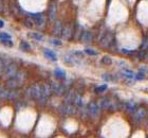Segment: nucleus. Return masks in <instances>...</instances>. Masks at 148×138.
Returning a JSON list of instances; mask_svg holds the SVG:
<instances>
[{
  "label": "nucleus",
  "instance_id": "obj_1",
  "mask_svg": "<svg viewBox=\"0 0 148 138\" xmlns=\"http://www.w3.org/2000/svg\"><path fill=\"white\" fill-rule=\"evenodd\" d=\"M99 108L101 110H114L119 107V104H117V101L113 100L110 97H107V96H104L99 99V102H97Z\"/></svg>",
  "mask_w": 148,
  "mask_h": 138
},
{
  "label": "nucleus",
  "instance_id": "obj_2",
  "mask_svg": "<svg viewBox=\"0 0 148 138\" xmlns=\"http://www.w3.org/2000/svg\"><path fill=\"white\" fill-rule=\"evenodd\" d=\"M18 65L14 63V62H10L9 64L5 65L4 67V70L2 72V77L8 80V79H11V78H14L16 76V74L18 72Z\"/></svg>",
  "mask_w": 148,
  "mask_h": 138
},
{
  "label": "nucleus",
  "instance_id": "obj_3",
  "mask_svg": "<svg viewBox=\"0 0 148 138\" xmlns=\"http://www.w3.org/2000/svg\"><path fill=\"white\" fill-rule=\"evenodd\" d=\"M115 43L114 40V34L111 31H106L99 38V45L103 48H110L113 44Z\"/></svg>",
  "mask_w": 148,
  "mask_h": 138
},
{
  "label": "nucleus",
  "instance_id": "obj_4",
  "mask_svg": "<svg viewBox=\"0 0 148 138\" xmlns=\"http://www.w3.org/2000/svg\"><path fill=\"white\" fill-rule=\"evenodd\" d=\"M29 17L33 20L34 25L39 29H42V28L46 27L47 24V18L45 14L42 13H29Z\"/></svg>",
  "mask_w": 148,
  "mask_h": 138
},
{
  "label": "nucleus",
  "instance_id": "obj_5",
  "mask_svg": "<svg viewBox=\"0 0 148 138\" xmlns=\"http://www.w3.org/2000/svg\"><path fill=\"white\" fill-rule=\"evenodd\" d=\"M27 96L29 98L35 99V100H39L41 97V86L39 83L33 84L27 89Z\"/></svg>",
  "mask_w": 148,
  "mask_h": 138
},
{
  "label": "nucleus",
  "instance_id": "obj_6",
  "mask_svg": "<svg viewBox=\"0 0 148 138\" xmlns=\"http://www.w3.org/2000/svg\"><path fill=\"white\" fill-rule=\"evenodd\" d=\"M40 86H41V97L39 99V102L40 104H46L48 98L53 94L52 88L49 83H42V84H40Z\"/></svg>",
  "mask_w": 148,
  "mask_h": 138
},
{
  "label": "nucleus",
  "instance_id": "obj_7",
  "mask_svg": "<svg viewBox=\"0 0 148 138\" xmlns=\"http://www.w3.org/2000/svg\"><path fill=\"white\" fill-rule=\"evenodd\" d=\"M50 86H51V88H52V92L54 95L56 96H59V97H62L66 94L67 92V88H66L65 86L62 85V84H59L58 82H56V81L52 80L50 81Z\"/></svg>",
  "mask_w": 148,
  "mask_h": 138
},
{
  "label": "nucleus",
  "instance_id": "obj_8",
  "mask_svg": "<svg viewBox=\"0 0 148 138\" xmlns=\"http://www.w3.org/2000/svg\"><path fill=\"white\" fill-rule=\"evenodd\" d=\"M59 112L65 115H73L77 112V107L72 103H67L64 102L60 106H59Z\"/></svg>",
  "mask_w": 148,
  "mask_h": 138
},
{
  "label": "nucleus",
  "instance_id": "obj_9",
  "mask_svg": "<svg viewBox=\"0 0 148 138\" xmlns=\"http://www.w3.org/2000/svg\"><path fill=\"white\" fill-rule=\"evenodd\" d=\"M74 35V29H73V26H72L71 22H69L65 27L62 28V35L60 36L64 38L65 40H70L73 37Z\"/></svg>",
  "mask_w": 148,
  "mask_h": 138
},
{
  "label": "nucleus",
  "instance_id": "obj_10",
  "mask_svg": "<svg viewBox=\"0 0 148 138\" xmlns=\"http://www.w3.org/2000/svg\"><path fill=\"white\" fill-rule=\"evenodd\" d=\"M132 115H133V120L136 122H142L143 120H145V118L147 117V110L145 107H140L139 106Z\"/></svg>",
  "mask_w": 148,
  "mask_h": 138
},
{
  "label": "nucleus",
  "instance_id": "obj_11",
  "mask_svg": "<svg viewBox=\"0 0 148 138\" xmlns=\"http://www.w3.org/2000/svg\"><path fill=\"white\" fill-rule=\"evenodd\" d=\"M56 16H57V3L56 1L52 0L49 4V14H48L49 20L51 22H54L56 20Z\"/></svg>",
  "mask_w": 148,
  "mask_h": 138
},
{
  "label": "nucleus",
  "instance_id": "obj_12",
  "mask_svg": "<svg viewBox=\"0 0 148 138\" xmlns=\"http://www.w3.org/2000/svg\"><path fill=\"white\" fill-rule=\"evenodd\" d=\"M99 110L101 108H99L97 102L91 101L87 105V113L89 114L90 116H97L99 114Z\"/></svg>",
  "mask_w": 148,
  "mask_h": 138
},
{
  "label": "nucleus",
  "instance_id": "obj_13",
  "mask_svg": "<svg viewBox=\"0 0 148 138\" xmlns=\"http://www.w3.org/2000/svg\"><path fill=\"white\" fill-rule=\"evenodd\" d=\"M139 107V104H138V102L134 101V100H128V101L125 102V104H124V108L126 110L127 113H130V114H133L134 112L136 110V108Z\"/></svg>",
  "mask_w": 148,
  "mask_h": 138
},
{
  "label": "nucleus",
  "instance_id": "obj_14",
  "mask_svg": "<svg viewBox=\"0 0 148 138\" xmlns=\"http://www.w3.org/2000/svg\"><path fill=\"white\" fill-rule=\"evenodd\" d=\"M79 40L82 43H85V44L92 43L93 33L89 30H84L83 33H82V35H80V37H79Z\"/></svg>",
  "mask_w": 148,
  "mask_h": 138
},
{
  "label": "nucleus",
  "instance_id": "obj_15",
  "mask_svg": "<svg viewBox=\"0 0 148 138\" xmlns=\"http://www.w3.org/2000/svg\"><path fill=\"white\" fill-rule=\"evenodd\" d=\"M22 84L16 80L15 78H11L5 81V88L6 89H18Z\"/></svg>",
  "mask_w": 148,
  "mask_h": 138
},
{
  "label": "nucleus",
  "instance_id": "obj_16",
  "mask_svg": "<svg viewBox=\"0 0 148 138\" xmlns=\"http://www.w3.org/2000/svg\"><path fill=\"white\" fill-rule=\"evenodd\" d=\"M71 103L73 105H75L76 107H83V97H82L79 92H74Z\"/></svg>",
  "mask_w": 148,
  "mask_h": 138
},
{
  "label": "nucleus",
  "instance_id": "obj_17",
  "mask_svg": "<svg viewBox=\"0 0 148 138\" xmlns=\"http://www.w3.org/2000/svg\"><path fill=\"white\" fill-rule=\"evenodd\" d=\"M62 20H55V25L53 27V34H54V36H60L62 35Z\"/></svg>",
  "mask_w": 148,
  "mask_h": 138
},
{
  "label": "nucleus",
  "instance_id": "obj_18",
  "mask_svg": "<svg viewBox=\"0 0 148 138\" xmlns=\"http://www.w3.org/2000/svg\"><path fill=\"white\" fill-rule=\"evenodd\" d=\"M43 54H45V56H46L48 60H51V61H53V62L57 61V55H56V53L54 52L53 50L45 48V49H43Z\"/></svg>",
  "mask_w": 148,
  "mask_h": 138
},
{
  "label": "nucleus",
  "instance_id": "obj_19",
  "mask_svg": "<svg viewBox=\"0 0 148 138\" xmlns=\"http://www.w3.org/2000/svg\"><path fill=\"white\" fill-rule=\"evenodd\" d=\"M122 74L125 78H126L127 80H133L134 79V72L132 70H130L128 68H123V70H122Z\"/></svg>",
  "mask_w": 148,
  "mask_h": 138
},
{
  "label": "nucleus",
  "instance_id": "obj_20",
  "mask_svg": "<svg viewBox=\"0 0 148 138\" xmlns=\"http://www.w3.org/2000/svg\"><path fill=\"white\" fill-rule=\"evenodd\" d=\"M73 95H74V90H73V89H71V88L67 89L66 94L64 95V102H67V103H71L72 98H73Z\"/></svg>",
  "mask_w": 148,
  "mask_h": 138
},
{
  "label": "nucleus",
  "instance_id": "obj_21",
  "mask_svg": "<svg viewBox=\"0 0 148 138\" xmlns=\"http://www.w3.org/2000/svg\"><path fill=\"white\" fill-rule=\"evenodd\" d=\"M16 79V80L18 81L20 84H22V83L25 81V78H27V74H25V70H18V72L16 74V76L14 77Z\"/></svg>",
  "mask_w": 148,
  "mask_h": 138
},
{
  "label": "nucleus",
  "instance_id": "obj_22",
  "mask_svg": "<svg viewBox=\"0 0 148 138\" xmlns=\"http://www.w3.org/2000/svg\"><path fill=\"white\" fill-rule=\"evenodd\" d=\"M139 51L143 52H148V36H144L141 43V46L139 48Z\"/></svg>",
  "mask_w": 148,
  "mask_h": 138
},
{
  "label": "nucleus",
  "instance_id": "obj_23",
  "mask_svg": "<svg viewBox=\"0 0 148 138\" xmlns=\"http://www.w3.org/2000/svg\"><path fill=\"white\" fill-rule=\"evenodd\" d=\"M54 76H55L56 79H59V80H65L66 79V72L64 70H62L60 68H56L54 70Z\"/></svg>",
  "mask_w": 148,
  "mask_h": 138
},
{
  "label": "nucleus",
  "instance_id": "obj_24",
  "mask_svg": "<svg viewBox=\"0 0 148 138\" xmlns=\"http://www.w3.org/2000/svg\"><path fill=\"white\" fill-rule=\"evenodd\" d=\"M19 48H20V50L25 51V52H29L31 50V45L28 42H25V40H21L20 44H19Z\"/></svg>",
  "mask_w": 148,
  "mask_h": 138
},
{
  "label": "nucleus",
  "instance_id": "obj_25",
  "mask_svg": "<svg viewBox=\"0 0 148 138\" xmlns=\"http://www.w3.org/2000/svg\"><path fill=\"white\" fill-rule=\"evenodd\" d=\"M29 36L33 38L34 40H37V42H41L43 40V35L39 32H31V33L29 34Z\"/></svg>",
  "mask_w": 148,
  "mask_h": 138
},
{
  "label": "nucleus",
  "instance_id": "obj_26",
  "mask_svg": "<svg viewBox=\"0 0 148 138\" xmlns=\"http://www.w3.org/2000/svg\"><path fill=\"white\" fill-rule=\"evenodd\" d=\"M83 31H84V29H83V27H82L80 25H76V26H75L74 35H75V37H76L78 40H79V37H80V35H82V33H83Z\"/></svg>",
  "mask_w": 148,
  "mask_h": 138
},
{
  "label": "nucleus",
  "instance_id": "obj_27",
  "mask_svg": "<svg viewBox=\"0 0 148 138\" xmlns=\"http://www.w3.org/2000/svg\"><path fill=\"white\" fill-rule=\"evenodd\" d=\"M75 61H76V58H74L71 53H68V54L65 55V62L67 64H74Z\"/></svg>",
  "mask_w": 148,
  "mask_h": 138
},
{
  "label": "nucleus",
  "instance_id": "obj_28",
  "mask_svg": "<svg viewBox=\"0 0 148 138\" xmlns=\"http://www.w3.org/2000/svg\"><path fill=\"white\" fill-rule=\"evenodd\" d=\"M101 63L104 65H111L112 64V58H111L109 55H104V56L101 58Z\"/></svg>",
  "mask_w": 148,
  "mask_h": 138
},
{
  "label": "nucleus",
  "instance_id": "obj_29",
  "mask_svg": "<svg viewBox=\"0 0 148 138\" xmlns=\"http://www.w3.org/2000/svg\"><path fill=\"white\" fill-rule=\"evenodd\" d=\"M23 25L27 28H29V29H32V28L35 27L34 22H33V20H32L30 17H28V18H25V20H23Z\"/></svg>",
  "mask_w": 148,
  "mask_h": 138
},
{
  "label": "nucleus",
  "instance_id": "obj_30",
  "mask_svg": "<svg viewBox=\"0 0 148 138\" xmlns=\"http://www.w3.org/2000/svg\"><path fill=\"white\" fill-rule=\"evenodd\" d=\"M49 43L52 45V46H62V42L60 40H58V38H50L49 40Z\"/></svg>",
  "mask_w": 148,
  "mask_h": 138
},
{
  "label": "nucleus",
  "instance_id": "obj_31",
  "mask_svg": "<svg viewBox=\"0 0 148 138\" xmlns=\"http://www.w3.org/2000/svg\"><path fill=\"white\" fill-rule=\"evenodd\" d=\"M84 52L88 55H91V56H97L99 55V52H96L94 49H91V48H86L84 49Z\"/></svg>",
  "mask_w": 148,
  "mask_h": 138
},
{
  "label": "nucleus",
  "instance_id": "obj_32",
  "mask_svg": "<svg viewBox=\"0 0 148 138\" xmlns=\"http://www.w3.org/2000/svg\"><path fill=\"white\" fill-rule=\"evenodd\" d=\"M107 89V85L106 84H104V85H101V86H97V87H95V89H94V92L95 94H101V92H104Z\"/></svg>",
  "mask_w": 148,
  "mask_h": 138
},
{
  "label": "nucleus",
  "instance_id": "obj_33",
  "mask_svg": "<svg viewBox=\"0 0 148 138\" xmlns=\"http://www.w3.org/2000/svg\"><path fill=\"white\" fill-rule=\"evenodd\" d=\"M0 44H2L3 46H5V47L14 46V43H13L12 40H0Z\"/></svg>",
  "mask_w": 148,
  "mask_h": 138
},
{
  "label": "nucleus",
  "instance_id": "obj_34",
  "mask_svg": "<svg viewBox=\"0 0 148 138\" xmlns=\"http://www.w3.org/2000/svg\"><path fill=\"white\" fill-rule=\"evenodd\" d=\"M71 54L73 55L75 58H79V60H82V58H85V55H84V52H82V51H72Z\"/></svg>",
  "mask_w": 148,
  "mask_h": 138
},
{
  "label": "nucleus",
  "instance_id": "obj_35",
  "mask_svg": "<svg viewBox=\"0 0 148 138\" xmlns=\"http://www.w3.org/2000/svg\"><path fill=\"white\" fill-rule=\"evenodd\" d=\"M12 40V36L6 32H0V40Z\"/></svg>",
  "mask_w": 148,
  "mask_h": 138
},
{
  "label": "nucleus",
  "instance_id": "obj_36",
  "mask_svg": "<svg viewBox=\"0 0 148 138\" xmlns=\"http://www.w3.org/2000/svg\"><path fill=\"white\" fill-rule=\"evenodd\" d=\"M121 52L124 53V54H127V55H132V54H136V51H133V50H129V49H125V48H122L121 49Z\"/></svg>",
  "mask_w": 148,
  "mask_h": 138
},
{
  "label": "nucleus",
  "instance_id": "obj_37",
  "mask_svg": "<svg viewBox=\"0 0 148 138\" xmlns=\"http://www.w3.org/2000/svg\"><path fill=\"white\" fill-rule=\"evenodd\" d=\"M103 79L105 81H114V78H113V76L112 74H103Z\"/></svg>",
  "mask_w": 148,
  "mask_h": 138
},
{
  "label": "nucleus",
  "instance_id": "obj_38",
  "mask_svg": "<svg viewBox=\"0 0 148 138\" xmlns=\"http://www.w3.org/2000/svg\"><path fill=\"white\" fill-rule=\"evenodd\" d=\"M144 78H145V74H143V72H138V74L134 76V79L136 80H139V81H141V80H144Z\"/></svg>",
  "mask_w": 148,
  "mask_h": 138
},
{
  "label": "nucleus",
  "instance_id": "obj_39",
  "mask_svg": "<svg viewBox=\"0 0 148 138\" xmlns=\"http://www.w3.org/2000/svg\"><path fill=\"white\" fill-rule=\"evenodd\" d=\"M146 53H147V52L138 51V52H136V56H138V58H139V60H144V58H146Z\"/></svg>",
  "mask_w": 148,
  "mask_h": 138
},
{
  "label": "nucleus",
  "instance_id": "obj_40",
  "mask_svg": "<svg viewBox=\"0 0 148 138\" xmlns=\"http://www.w3.org/2000/svg\"><path fill=\"white\" fill-rule=\"evenodd\" d=\"M62 85L65 86V87H66L67 89H69V88H70V87L72 86V80H71V79L65 80V82H64V84H62Z\"/></svg>",
  "mask_w": 148,
  "mask_h": 138
},
{
  "label": "nucleus",
  "instance_id": "obj_41",
  "mask_svg": "<svg viewBox=\"0 0 148 138\" xmlns=\"http://www.w3.org/2000/svg\"><path fill=\"white\" fill-rule=\"evenodd\" d=\"M4 67H5V64H4V62L0 58V76H2V72L4 70Z\"/></svg>",
  "mask_w": 148,
  "mask_h": 138
},
{
  "label": "nucleus",
  "instance_id": "obj_42",
  "mask_svg": "<svg viewBox=\"0 0 148 138\" xmlns=\"http://www.w3.org/2000/svg\"><path fill=\"white\" fill-rule=\"evenodd\" d=\"M3 10H4V2L3 0H0V13H2Z\"/></svg>",
  "mask_w": 148,
  "mask_h": 138
},
{
  "label": "nucleus",
  "instance_id": "obj_43",
  "mask_svg": "<svg viewBox=\"0 0 148 138\" xmlns=\"http://www.w3.org/2000/svg\"><path fill=\"white\" fill-rule=\"evenodd\" d=\"M140 72H143V74H145L147 72V68L145 67V66H142V67L140 68Z\"/></svg>",
  "mask_w": 148,
  "mask_h": 138
},
{
  "label": "nucleus",
  "instance_id": "obj_44",
  "mask_svg": "<svg viewBox=\"0 0 148 138\" xmlns=\"http://www.w3.org/2000/svg\"><path fill=\"white\" fill-rule=\"evenodd\" d=\"M3 27H4V21H3V20H1V19H0V29H2Z\"/></svg>",
  "mask_w": 148,
  "mask_h": 138
}]
</instances>
